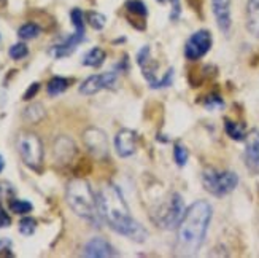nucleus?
I'll list each match as a JSON object with an SVG mask.
<instances>
[{
  "label": "nucleus",
  "instance_id": "nucleus-1",
  "mask_svg": "<svg viewBox=\"0 0 259 258\" xmlns=\"http://www.w3.org/2000/svg\"><path fill=\"white\" fill-rule=\"evenodd\" d=\"M97 203L100 217L107 222V225L111 230H115L116 233L122 234V236H127L129 239L137 242H143L146 239L148 233H146V230L137 220L132 218L124 196H122L116 185L105 183L100 188Z\"/></svg>",
  "mask_w": 259,
  "mask_h": 258
},
{
  "label": "nucleus",
  "instance_id": "nucleus-2",
  "mask_svg": "<svg viewBox=\"0 0 259 258\" xmlns=\"http://www.w3.org/2000/svg\"><path fill=\"white\" fill-rule=\"evenodd\" d=\"M211 206L207 201H196L186 209L177 234V250L180 255H194L202 247L211 220Z\"/></svg>",
  "mask_w": 259,
  "mask_h": 258
},
{
  "label": "nucleus",
  "instance_id": "nucleus-3",
  "mask_svg": "<svg viewBox=\"0 0 259 258\" xmlns=\"http://www.w3.org/2000/svg\"><path fill=\"white\" fill-rule=\"evenodd\" d=\"M67 203L78 217L99 227L102 217H100L99 212L97 196L84 178H73L69 182V185H67Z\"/></svg>",
  "mask_w": 259,
  "mask_h": 258
},
{
  "label": "nucleus",
  "instance_id": "nucleus-4",
  "mask_svg": "<svg viewBox=\"0 0 259 258\" xmlns=\"http://www.w3.org/2000/svg\"><path fill=\"white\" fill-rule=\"evenodd\" d=\"M16 149L24 164L33 171H40L43 164V145L37 134L21 132L16 140Z\"/></svg>",
  "mask_w": 259,
  "mask_h": 258
},
{
  "label": "nucleus",
  "instance_id": "nucleus-5",
  "mask_svg": "<svg viewBox=\"0 0 259 258\" xmlns=\"http://www.w3.org/2000/svg\"><path fill=\"white\" fill-rule=\"evenodd\" d=\"M239 183L237 174L232 171H215L205 169L202 172V185L213 196H226L234 192Z\"/></svg>",
  "mask_w": 259,
  "mask_h": 258
},
{
  "label": "nucleus",
  "instance_id": "nucleus-6",
  "mask_svg": "<svg viewBox=\"0 0 259 258\" xmlns=\"http://www.w3.org/2000/svg\"><path fill=\"white\" fill-rule=\"evenodd\" d=\"M72 22L75 26V33L70 35L65 42L59 43V45H54V47L50 50V54L53 58L59 59V58H65V56L72 54L76 47L84 40V15L80 8H73L72 13H70Z\"/></svg>",
  "mask_w": 259,
  "mask_h": 258
},
{
  "label": "nucleus",
  "instance_id": "nucleus-7",
  "mask_svg": "<svg viewBox=\"0 0 259 258\" xmlns=\"http://www.w3.org/2000/svg\"><path fill=\"white\" fill-rule=\"evenodd\" d=\"M211 48V33L205 29L197 30L191 35L185 45V56L189 61H197L205 56Z\"/></svg>",
  "mask_w": 259,
  "mask_h": 258
},
{
  "label": "nucleus",
  "instance_id": "nucleus-8",
  "mask_svg": "<svg viewBox=\"0 0 259 258\" xmlns=\"http://www.w3.org/2000/svg\"><path fill=\"white\" fill-rule=\"evenodd\" d=\"M116 85V72H105L99 75H91L81 83L80 93L84 96H93L102 89L113 88Z\"/></svg>",
  "mask_w": 259,
  "mask_h": 258
},
{
  "label": "nucleus",
  "instance_id": "nucleus-9",
  "mask_svg": "<svg viewBox=\"0 0 259 258\" xmlns=\"http://www.w3.org/2000/svg\"><path fill=\"white\" fill-rule=\"evenodd\" d=\"M83 140L88 150L91 152L96 158H105L108 155V140L104 131L97 128H89L83 134Z\"/></svg>",
  "mask_w": 259,
  "mask_h": 258
},
{
  "label": "nucleus",
  "instance_id": "nucleus-10",
  "mask_svg": "<svg viewBox=\"0 0 259 258\" xmlns=\"http://www.w3.org/2000/svg\"><path fill=\"white\" fill-rule=\"evenodd\" d=\"M245 166L253 175L259 174V131L253 129L245 137Z\"/></svg>",
  "mask_w": 259,
  "mask_h": 258
},
{
  "label": "nucleus",
  "instance_id": "nucleus-11",
  "mask_svg": "<svg viewBox=\"0 0 259 258\" xmlns=\"http://www.w3.org/2000/svg\"><path fill=\"white\" fill-rule=\"evenodd\" d=\"M185 203H183V199L180 195H172L170 198V203H168L165 212H164V215L161 218V227L167 228V230H172L175 227L180 225V222H182L183 215H185Z\"/></svg>",
  "mask_w": 259,
  "mask_h": 258
},
{
  "label": "nucleus",
  "instance_id": "nucleus-12",
  "mask_svg": "<svg viewBox=\"0 0 259 258\" xmlns=\"http://www.w3.org/2000/svg\"><path fill=\"white\" fill-rule=\"evenodd\" d=\"M213 15H215L217 24L223 33H229L232 26L231 18V0H211Z\"/></svg>",
  "mask_w": 259,
  "mask_h": 258
},
{
  "label": "nucleus",
  "instance_id": "nucleus-13",
  "mask_svg": "<svg viewBox=\"0 0 259 258\" xmlns=\"http://www.w3.org/2000/svg\"><path fill=\"white\" fill-rule=\"evenodd\" d=\"M115 147L121 158L134 155L137 149V134L131 129H121L115 137Z\"/></svg>",
  "mask_w": 259,
  "mask_h": 258
},
{
  "label": "nucleus",
  "instance_id": "nucleus-14",
  "mask_svg": "<svg viewBox=\"0 0 259 258\" xmlns=\"http://www.w3.org/2000/svg\"><path fill=\"white\" fill-rule=\"evenodd\" d=\"M84 256H91V258H107V256H113V247L110 245L108 241L104 238H93L86 245H84Z\"/></svg>",
  "mask_w": 259,
  "mask_h": 258
},
{
  "label": "nucleus",
  "instance_id": "nucleus-15",
  "mask_svg": "<svg viewBox=\"0 0 259 258\" xmlns=\"http://www.w3.org/2000/svg\"><path fill=\"white\" fill-rule=\"evenodd\" d=\"M246 29L254 37H259V0H248L246 5Z\"/></svg>",
  "mask_w": 259,
  "mask_h": 258
},
{
  "label": "nucleus",
  "instance_id": "nucleus-16",
  "mask_svg": "<svg viewBox=\"0 0 259 258\" xmlns=\"http://www.w3.org/2000/svg\"><path fill=\"white\" fill-rule=\"evenodd\" d=\"M75 155V143L67 139V137H59L58 142L54 143V156L61 163H67L73 158Z\"/></svg>",
  "mask_w": 259,
  "mask_h": 258
},
{
  "label": "nucleus",
  "instance_id": "nucleus-17",
  "mask_svg": "<svg viewBox=\"0 0 259 258\" xmlns=\"http://www.w3.org/2000/svg\"><path fill=\"white\" fill-rule=\"evenodd\" d=\"M107 58V54L102 48H93L89 53H86V56L83 58V65L88 67H100L104 64Z\"/></svg>",
  "mask_w": 259,
  "mask_h": 258
},
{
  "label": "nucleus",
  "instance_id": "nucleus-18",
  "mask_svg": "<svg viewBox=\"0 0 259 258\" xmlns=\"http://www.w3.org/2000/svg\"><path fill=\"white\" fill-rule=\"evenodd\" d=\"M69 86H70V80H67V78H62V77H54L50 80V83L47 86V91L50 96H59Z\"/></svg>",
  "mask_w": 259,
  "mask_h": 258
},
{
  "label": "nucleus",
  "instance_id": "nucleus-19",
  "mask_svg": "<svg viewBox=\"0 0 259 258\" xmlns=\"http://www.w3.org/2000/svg\"><path fill=\"white\" fill-rule=\"evenodd\" d=\"M224 129H226L228 136L234 140H245L246 132H245V126L240 125V123H235L231 120L224 121Z\"/></svg>",
  "mask_w": 259,
  "mask_h": 258
},
{
  "label": "nucleus",
  "instance_id": "nucleus-20",
  "mask_svg": "<svg viewBox=\"0 0 259 258\" xmlns=\"http://www.w3.org/2000/svg\"><path fill=\"white\" fill-rule=\"evenodd\" d=\"M38 33H40V27L37 24H33V22H27V24L21 26L18 30V35L22 40H32V39L38 37Z\"/></svg>",
  "mask_w": 259,
  "mask_h": 258
},
{
  "label": "nucleus",
  "instance_id": "nucleus-21",
  "mask_svg": "<svg viewBox=\"0 0 259 258\" xmlns=\"http://www.w3.org/2000/svg\"><path fill=\"white\" fill-rule=\"evenodd\" d=\"M126 8L129 13H132L135 16H140V18H146V15H148V10H146L142 0H127Z\"/></svg>",
  "mask_w": 259,
  "mask_h": 258
},
{
  "label": "nucleus",
  "instance_id": "nucleus-22",
  "mask_svg": "<svg viewBox=\"0 0 259 258\" xmlns=\"http://www.w3.org/2000/svg\"><path fill=\"white\" fill-rule=\"evenodd\" d=\"M24 117H26L29 121H32V123H38V121L45 117V108H43L40 104H33V105H30V107L26 108Z\"/></svg>",
  "mask_w": 259,
  "mask_h": 258
},
{
  "label": "nucleus",
  "instance_id": "nucleus-23",
  "mask_svg": "<svg viewBox=\"0 0 259 258\" xmlns=\"http://www.w3.org/2000/svg\"><path fill=\"white\" fill-rule=\"evenodd\" d=\"M32 204L29 203V201H22V199H11L10 201V210L15 212V214H27V212L32 210Z\"/></svg>",
  "mask_w": 259,
  "mask_h": 258
},
{
  "label": "nucleus",
  "instance_id": "nucleus-24",
  "mask_svg": "<svg viewBox=\"0 0 259 258\" xmlns=\"http://www.w3.org/2000/svg\"><path fill=\"white\" fill-rule=\"evenodd\" d=\"M35 230H37V222L33 218L26 217L19 222V233L24 234V236H30V234L35 233Z\"/></svg>",
  "mask_w": 259,
  "mask_h": 258
},
{
  "label": "nucleus",
  "instance_id": "nucleus-25",
  "mask_svg": "<svg viewBox=\"0 0 259 258\" xmlns=\"http://www.w3.org/2000/svg\"><path fill=\"white\" fill-rule=\"evenodd\" d=\"M8 54H10L11 59L19 61L22 58H26V56L29 54V50H27V47H26L24 43H16V45H13V47L10 48Z\"/></svg>",
  "mask_w": 259,
  "mask_h": 258
},
{
  "label": "nucleus",
  "instance_id": "nucleus-26",
  "mask_svg": "<svg viewBox=\"0 0 259 258\" xmlns=\"http://www.w3.org/2000/svg\"><path fill=\"white\" fill-rule=\"evenodd\" d=\"M88 22L91 24L94 29H97V30H100L104 26H105V16L104 15H100V13H97V11H89L88 13Z\"/></svg>",
  "mask_w": 259,
  "mask_h": 258
},
{
  "label": "nucleus",
  "instance_id": "nucleus-27",
  "mask_svg": "<svg viewBox=\"0 0 259 258\" xmlns=\"http://www.w3.org/2000/svg\"><path fill=\"white\" fill-rule=\"evenodd\" d=\"M174 156H175V161L178 166H185L188 163V150L183 147V145H177L174 149Z\"/></svg>",
  "mask_w": 259,
  "mask_h": 258
},
{
  "label": "nucleus",
  "instance_id": "nucleus-28",
  "mask_svg": "<svg viewBox=\"0 0 259 258\" xmlns=\"http://www.w3.org/2000/svg\"><path fill=\"white\" fill-rule=\"evenodd\" d=\"M0 256H13L11 242L8 239H0Z\"/></svg>",
  "mask_w": 259,
  "mask_h": 258
},
{
  "label": "nucleus",
  "instance_id": "nucleus-29",
  "mask_svg": "<svg viewBox=\"0 0 259 258\" xmlns=\"http://www.w3.org/2000/svg\"><path fill=\"white\" fill-rule=\"evenodd\" d=\"M10 225H11V218L8 217L4 206L0 204V228H8Z\"/></svg>",
  "mask_w": 259,
  "mask_h": 258
},
{
  "label": "nucleus",
  "instance_id": "nucleus-30",
  "mask_svg": "<svg viewBox=\"0 0 259 258\" xmlns=\"http://www.w3.org/2000/svg\"><path fill=\"white\" fill-rule=\"evenodd\" d=\"M205 107L207 108H217V107H223V100L220 99V96H210L205 102Z\"/></svg>",
  "mask_w": 259,
  "mask_h": 258
},
{
  "label": "nucleus",
  "instance_id": "nucleus-31",
  "mask_svg": "<svg viewBox=\"0 0 259 258\" xmlns=\"http://www.w3.org/2000/svg\"><path fill=\"white\" fill-rule=\"evenodd\" d=\"M38 89H40V83H32V85H30V88H29L27 91H26V94H24V97H22V99H24V100H29V99H32L33 96L37 94Z\"/></svg>",
  "mask_w": 259,
  "mask_h": 258
},
{
  "label": "nucleus",
  "instance_id": "nucleus-32",
  "mask_svg": "<svg viewBox=\"0 0 259 258\" xmlns=\"http://www.w3.org/2000/svg\"><path fill=\"white\" fill-rule=\"evenodd\" d=\"M180 16V0H172V15H170V19L175 21L178 19Z\"/></svg>",
  "mask_w": 259,
  "mask_h": 258
},
{
  "label": "nucleus",
  "instance_id": "nucleus-33",
  "mask_svg": "<svg viewBox=\"0 0 259 258\" xmlns=\"http://www.w3.org/2000/svg\"><path fill=\"white\" fill-rule=\"evenodd\" d=\"M4 166H5V161H4V158H2V156H0V172L4 171Z\"/></svg>",
  "mask_w": 259,
  "mask_h": 258
},
{
  "label": "nucleus",
  "instance_id": "nucleus-34",
  "mask_svg": "<svg viewBox=\"0 0 259 258\" xmlns=\"http://www.w3.org/2000/svg\"><path fill=\"white\" fill-rule=\"evenodd\" d=\"M159 2H164V0H159Z\"/></svg>",
  "mask_w": 259,
  "mask_h": 258
},
{
  "label": "nucleus",
  "instance_id": "nucleus-35",
  "mask_svg": "<svg viewBox=\"0 0 259 258\" xmlns=\"http://www.w3.org/2000/svg\"><path fill=\"white\" fill-rule=\"evenodd\" d=\"M0 2H4V0H0Z\"/></svg>",
  "mask_w": 259,
  "mask_h": 258
}]
</instances>
